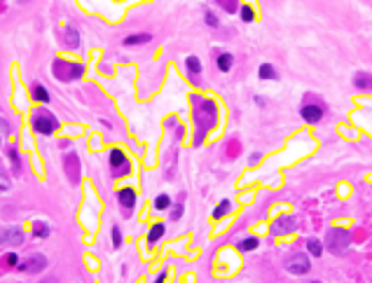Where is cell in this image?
Returning <instances> with one entry per match:
<instances>
[{"label":"cell","instance_id":"obj_1","mask_svg":"<svg viewBox=\"0 0 372 283\" xmlns=\"http://www.w3.org/2000/svg\"><path fill=\"white\" fill-rule=\"evenodd\" d=\"M201 106L197 108V138H194V143L199 145L201 141H204V136L209 134L213 129V124L218 120V110L213 106V101H199Z\"/></svg>","mask_w":372,"mask_h":283},{"label":"cell","instance_id":"obj_2","mask_svg":"<svg viewBox=\"0 0 372 283\" xmlns=\"http://www.w3.org/2000/svg\"><path fill=\"white\" fill-rule=\"evenodd\" d=\"M52 73H54V78L61 82L80 80L82 75H84V66L82 63H68L64 59H56L52 63Z\"/></svg>","mask_w":372,"mask_h":283},{"label":"cell","instance_id":"obj_3","mask_svg":"<svg viewBox=\"0 0 372 283\" xmlns=\"http://www.w3.org/2000/svg\"><path fill=\"white\" fill-rule=\"evenodd\" d=\"M349 243H351V236H349V232H346V229H340V227H330V229H328L325 246H328V251H330V253H335V255H342V253H346Z\"/></svg>","mask_w":372,"mask_h":283},{"label":"cell","instance_id":"obj_4","mask_svg":"<svg viewBox=\"0 0 372 283\" xmlns=\"http://www.w3.org/2000/svg\"><path fill=\"white\" fill-rule=\"evenodd\" d=\"M56 126H59V122L54 115H49L47 110H40V112H35L33 115V129L42 136H49L56 131Z\"/></svg>","mask_w":372,"mask_h":283},{"label":"cell","instance_id":"obj_5","mask_svg":"<svg viewBox=\"0 0 372 283\" xmlns=\"http://www.w3.org/2000/svg\"><path fill=\"white\" fill-rule=\"evenodd\" d=\"M309 269H311V260L305 253H295V255H291L286 260V271L288 274L302 276V274H309Z\"/></svg>","mask_w":372,"mask_h":283},{"label":"cell","instance_id":"obj_6","mask_svg":"<svg viewBox=\"0 0 372 283\" xmlns=\"http://www.w3.org/2000/svg\"><path fill=\"white\" fill-rule=\"evenodd\" d=\"M45 267H47V257L42 255V253H33V255H28L24 262L16 265V269L26 271V274H40Z\"/></svg>","mask_w":372,"mask_h":283},{"label":"cell","instance_id":"obj_7","mask_svg":"<svg viewBox=\"0 0 372 283\" xmlns=\"http://www.w3.org/2000/svg\"><path fill=\"white\" fill-rule=\"evenodd\" d=\"M297 229V218L295 216H281L276 218V222L272 225V234L274 236H283L288 232H295Z\"/></svg>","mask_w":372,"mask_h":283},{"label":"cell","instance_id":"obj_8","mask_svg":"<svg viewBox=\"0 0 372 283\" xmlns=\"http://www.w3.org/2000/svg\"><path fill=\"white\" fill-rule=\"evenodd\" d=\"M64 169H66V175L70 178V183H78L80 180V157L75 155V152H68L66 157H64Z\"/></svg>","mask_w":372,"mask_h":283},{"label":"cell","instance_id":"obj_9","mask_svg":"<svg viewBox=\"0 0 372 283\" xmlns=\"http://www.w3.org/2000/svg\"><path fill=\"white\" fill-rule=\"evenodd\" d=\"M21 243H24L21 227H10L0 234V246H21Z\"/></svg>","mask_w":372,"mask_h":283},{"label":"cell","instance_id":"obj_10","mask_svg":"<svg viewBox=\"0 0 372 283\" xmlns=\"http://www.w3.org/2000/svg\"><path fill=\"white\" fill-rule=\"evenodd\" d=\"M300 115H302V120L316 124V122H321V117H323V110H321L319 106H311V103H309V106H302Z\"/></svg>","mask_w":372,"mask_h":283},{"label":"cell","instance_id":"obj_11","mask_svg":"<svg viewBox=\"0 0 372 283\" xmlns=\"http://www.w3.org/2000/svg\"><path fill=\"white\" fill-rule=\"evenodd\" d=\"M117 199H120V204H122V208H133L136 206V192H133L131 188H122L120 192H117Z\"/></svg>","mask_w":372,"mask_h":283},{"label":"cell","instance_id":"obj_12","mask_svg":"<svg viewBox=\"0 0 372 283\" xmlns=\"http://www.w3.org/2000/svg\"><path fill=\"white\" fill-rule=\"evenodd\" d=\"M64 42H66V47H70V49H78V45H80V33H78L73 26H68L66 31H64Z\"/></svg>","mask_w":372,"mask_h":283},{"label":"cell","instance_id":"obj_13","mask_svg":"<svg viewBox=\"0 0 372 283\" xmlns=\"http://www.w3.org/2000/svg\"><path fill=\"white\" fill-rule=\"evenodd\" d=\"M354 84H356L358 89H363V92H370L372 89V75L370 73H356V75H354Z\"/></svg>","mask_w":372,"mask_h":283},{"label":"cell","instance_id":"obj_14","mask_svg":"<svg viewBox=\"0 0 372 283\" xmlns=\"http://www.w3.org/2000/svg\"><path fill=\"white\" fill-rule=\"evenodd\" d=\"M108 157H110V169H120V166H124V164H127V157H124V152H122V150H110V155H108Z\"/></svg>","mask_w":372,"mask_h":283},{"label":"cell","instance_id":"obj_15","mask_svg":"<svg viewBox=\"0 0 372 283\" xmlns=\"http://www.w3.org/2000/svg\"><path fill=\"white\" fill-rule=\"evenodd\" d=\"M258 75H260V80H279V73L274 70L272 63H262L260 70H258Z\"/></svg>","mask_w":372,"mask_h":283},{"label":"cell","instance_id":"obj_16","mask_svg":"<svg viewBox=\"0 0 372 283\" xmlns=\"http://www.w3.org/2000/svg\"><path fill=\"white\" fill-rule=\"evenodd\" d=\"M164 236V225L162 222H157V225H152V229L147 232V243L152 246V243H157Z\"/></svg>","mask_w":372,"mask_h":283},{"label":"cell","instance_id":"obj_17","mask_svg":"<svg viewBox=\"0 0 372 283\" xmlns=\"http://www.w3.org/2000/svg\"><path fill=\"white\" fill-rule=\"evenodd\" d=\"M150 40H152L150 33H138V35H129V38H124V45L131 47V45H146V42H150Z\"/></svg>","mask_w":372,"mask_h":283},{"label":"cell","instance_id":"obj_18","mask_svg":"<svg viewBox=\"0 0 372 283\" xmlns=\"http://www.w3.org/2000/svg\"><path fill=\"white\" fill-rule=\"evenodd\" d=\"M33 98H35V101H40V103H49V92H47L42 84H38V82H35V84H33Z\"/></svg>","mask_w":372,"mask_h":283},{"label":"cell","instance_id":"obj_19","mask_svg":"<svg viewBox=\"0 0 372 283\" xmlns=\"http://www.w3.org/2000/svg\"><path fill=\"white\" fill-rule=\"evenodd\" d=\"M232 63H234V56L232 54H220L218 56V68L223 70V73H227V70H232Z\"/></svg>","mask_w":372,"mask_h":283},{"label":"cell","instance_id":"obj_20","mask_svg":"<svg viewBox=\"0 0 372 283\" xmlns=\"http://www.w3.org/2000/svg\"><path fill=\"white\" fill-rule=\"evenodd\" d=\"M185 68L192 73V75H199V73H201V61L197 59V56H187V59H185Z\"/></svg>","mask_w":372,"mask_h":283},{"label":"cell","instance_id":"obj_21","mask_svg":"<svg viewBox=\"0 0 372 283\" xmlns=\"http://www.w3.org/2000/svg\"><path fill=\"white\" fill-rule=\"evenodd\" d=\"M258 239L255 236H248V239H243V241H239L237 243V248H239L241 253H246V251H253V248H258Z\"/></svg>","mask_w":372,"mask_h":283},{"label":"cell","instance_id":"obj_22","mask_svg":"<svg viewBox=\"0 0 372 283\" xmlns=\"http://www.w3.org/2000/svg\"><path fill=\"white\" fill-rule=\"evenodd\" d=\"M33 236H35V239H47V236H49V227H47L45 222H35V225H33Z\"/></svg>","mask_w":372,"mask_h":283},{"label":"cell","instance_id":"obj_23","mask_svg":"<svg viewBox=\"0 0 372 283\" xmlns=\"http://www.w3.org/2000/svg\"><path fill=\"white\" fill-rule=\"evenodd\" d=\"M229 211H232V202H229V199H223V202L218 204V208L213 211V218H223L225 213H229Z\"/></svg>","mask_w":372,"mask_h":283},{"label":"cell","instance_id":"obj_24","mask_svg":"<svg viewBox=\"0 0 372 283\" xmlns=\"http://www.w3.org/2000/svg\"><path fill=\"white\" fill-rule=\"evenodd\" d=\"M7 155H10V159H12L14 173H19V171H21V159H19V152H16L14 148H10V150H7Z\"/></svg>","mask_w":372,"mask_h":283},{"label":"cell","instance_id":"obj_25","mask_svg":"<svg viewBox=\"0 0 372 283\" xmlns=\"http://www.w3.org/2000/svg\"><path fill=\"white\" fill-rule=\"evenodd\" d=\"M307 251H309L311 255H316V257H319L321 253H323V246H321V243L316 241V239H309V241H307Z\"/></svg>","mask_w":372,"mask_h":283},{"label":"cell","instance_id":"obj_26","mask_svg":"<svg viewBox=\"0 0 372 283\" xmlns=\"http://www.w3.org/2000/svg\"><path fill=\"white\" fill-rule=\"evenodd\" d=\"M169 206H171V199H169L166 194H160V197L155 199V208H157V211H166Z\"/></svg>","mask_w":372,"mask_h":283},{"label":"cell","instance_id":"obj_27","mask_svg":"<svg viewBox=\"0 0 372 283\" xmlns=\"http://www.w3.org/2000/svg\"><path fill=\"white\" fill-rule=\"evenodd\" d=\"M239 16H241V21H246V24H251L253 19H255V14H253V10L248 7V5H243L239 10Z\"/></svg>","mask_w":372,"mask_h":283},{"label":"cell","instance_id":"obj_28","mask_svg":"<svg viewBox=\"0 0 372 283\" xmlns=\"http://www.w3.org/2000/svg\"><path fill=\"white\" fill-rule=\"evenodd\" d=\"M10 189V178L5 173V169H0V192H7Z\"/></svg>","mask_w":372,"mask_h":283},{"label":"cell","instance_id":"obj_29","mask_svg":"<svg viewBox=\"0 0 372 283\" xmlns=\"http://www.w3.org/2000/svg\"><path fill=\"white\" fill-rule=\"evenodd\" d=\"M110 236H113V243H115V248H120V246H122V234H120V227H113V232H110Z\"/></svg>","mask_w":372,"mask_h":283},{"label":"cell","instance_id":"obj_30","mask_svg":"<svg viewBox=\"0 0 372 283\" xmlns=\"http://www.w3.org/2000/svg\"><path fill=\"white\" fill-rule=\"evenodd\" d=\"M131 171V166L129 164H124V166H120V169H113V178H120V175H127Z\"/></svg>","mask_w":372,"mask_h":283},{"label":"cell","instance_id":"obj_31","mask_svg":"<svg viewBox=\"0 0 372 283\" xmlns=\"http://www.w3.org/2000/svg\"><path fill=\"white\" fill-rule=\"evenodd\" d=\"M218 2L225 7L227 12H234V10H237V0H218Z\"/></svg>","mask_w":372,"mask_h":283},{"label":"cell","instance_id":"obj_32","mask_svg":"<svg viewBox=\"0 0 372 283\" xmlns=\"http://www.w3.org/2000/svg\"><path fill=\"white\" fill-rule=\"evenodd\" d=\"M204 21H206L209 26H213V28L218 26V16H215L213 12H206V14H204Z\"/></svg>","mask_w":372,"mask_h":283},{"label":"cell","instance_id":"obj_33","mask_svg":"<svg viewBox=\"0 0 372 283\" xmlns=\"http://www.w3.org/2000/svg\"><path fill=\"white\" fill-rule=\"evenodd\" d=\"M180 216H183V204H176L173 211H171V218L173 220H180Z\"/></svg>","mask_w":372,"mask_h":283},{"label":"cell","instance_id":"obj_34","mask_svg":"<svg viewBox=\"0 0 372 283\" xmlns=\"http://www.w3.org/2000/svg\"><path fill=\"white\" fill-rule=\"evenodd\" d=\"M5 262H7V267H16L19 265V257L14 255V253H7V260Z\"/></svg>","mask_w":372,"mask_h":283},{"label":"cell","instance_id":"obj_35","mask_svg":"<svg viewBox=\"0 0 372 283\" xmlns=\"http://www.w3.org/2000/svg\"><path fill=\"white\" fill-rule=\"evenodd\" d=\"M0 131H2L5 136L10 134V122H7V120H2V117H0Z\"/></svg>","mask_w":372,"mask_h":283},{"label":"cell","instance_id":"obj_36","mask_svg":"<svg viewBox=\"0 0 372 283\" xmlns=\"http://www.w3.org/2000/svg\"><path fill=\"white\" fill-rule=\"evenodd\" d=\"M40 283H59V279H56V276H45Z\"/></svg>","mask_w":372,"mask_h":283},{"label":"cell","instance_id":"obj_37","mask_svg":"<svg viewBox=\"0 0 372 283\" xmlns=\"http://www.w3.org/2000/svg\"><path fill=\"white\" fill-rule=\"evenodd\" d=\"M260 162V152H253L251 155V164H258Z\"/></svg>","mask_w":372,"mask_h":283},{"label":"cell","instance_id":"obj_38","mask_svg":"<svg viewBox=\"0 0 372 283\" xmlns=\"http://www.w3.org/2000/svg\"><path fill=\"white\" fill-rule=\"evenodd\" d=\"M164 279H166V271H160V276L155 279V283H164Z\"/></svg>","mask_w":372,"mask_h":283},{"label":"cell","instance_id":"obj_39","mask_svg":"<svg viewBox=\"0 0 372 283\" xmlns=\"http://www.w3.org/2000/svg\"><path fill=\"white\" fill-rule=\"evenodd\" d=\"M302 283H321V281H316V279H311V281H302Z\"/></svg>","mask_w":372,"mask_h":283},{"label":"cell","instance_id":"obj_40","mask_svg":"<svg viewBox=\"0 0 372 283\" xmlns=\"http://www.w3.org/2000/svg\"><path fill=\"white\" fill-rule=\"evenodd\" d=\"M16 2H28V0H16Z\"/></svg>","mask_w":372,"mask_h":283}]
</instances>
